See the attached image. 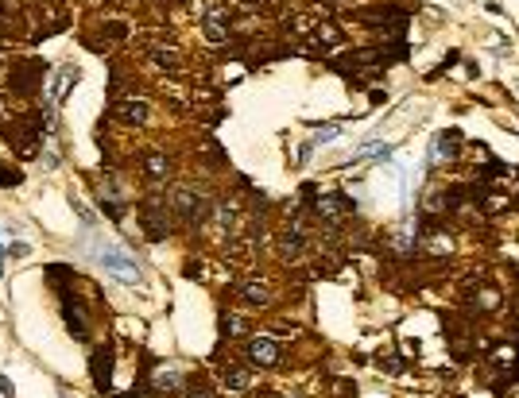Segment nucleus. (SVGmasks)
Returning <instances> with one entry per match:
<instances>
[{
  "label": "nucleus",
  "mask_w": 519,
  "mask_h": 398,
  "mask_svg": "<svg viewBox=\"0 0 519 398\" xmlns=\"http://www.w3.org/2000/svg\"><path fill=\"white\" fill-rule=\"evenodd\" d=\"M337 131H341V128H337V124H326V128H322V131H318V144H322V139H333V136H337Z\"/></svg>",
  "instance_id": "obj_21"
},
{
  "label": "nucleus",
  "mask_w": 519,
  "mask_h": 398,
  "mask_svg": "<svg viewBox=\"0 0 519 398\" xmlns=\"http://www.w3.org/2000/svg\"><path fill=\"white\" fill-rule=\"evenodd\" d=\"M155 391H163V394L178 391V387H175V375H171V371H167V375H159V379H155Z\"/></svg>",
  "instance_id": "obj_19"
},
{
  "label": "nucleus",
  "mask_w": 519,
  "mask_h": 398,
  "mask_svg": "<svg viewBox=\"0 0 519 398\" xmlns=\"http://www.w3.org/2000/svg\"><path fill=\"white\" fill-rule=\"evenodd\" d=\"M117 116H120L125 124H144V120H147V105H144V101H120V105H117Z\"/></svg>",
  "instance_id": "obj_12"
},
{
  "label": "nucleus",
  "mask_w": 519,
  "mask_h": 398,
  "mask_svg": "<svg viewBox=\"0 0 519 398\" xmlns=\"http://www.w3.org/2000/svg\"><path fill=\"white\" fill-rule=\"evenodd\" d=\"M97 259H101V267L109 271L113 279H120V283H128V286L139 283V267L132 263V255L120 252V247H109V244H105L101 252H97Z\"/></svg>",
  "instance_id": "obj_1"
},
{
  "label": "nucleus",
  "mask_w": 519,
  "mask_h": 398,
  "mask_svg": "<svg viewBox=\"0 0 519 398\" xmlns=\"http://www.w3.org/2000/svg\"><path fill=\"white\" fill-rule=\"evenodd\" d=\"M202 31H205L210 43H225V39H229V16L225 12H210L202 20Z\"/></svg>",
  "instance_id": "obj_6"
},
{
  "label": "nucleus",
  "mask_w": 519,
  "mask_h": 398,
  "mask_svg": "<svg viewBox=\"0 0 519 398\" xmlns=\"http://www.w3.org/2000/svg\"><path fill=\"white\" fill-rule=\"evenodd\" d=\"M457 131H442V136L438 139H434V159H454V155H457Z\"/></svg>",
  "instance_id": "obj_13"
},
{
  "label": "nucleus",
  "mask_w": 519,
  "mask_h": 398,
  "mask_svg": "<svg viewBox=\"0 0 519 398\" xmlns=\"http://www.w3.org/2000/svg\"><path fill=\"white\" fill-rule=\"evenodd\" d=\"M241 298H244V305H268L271 302V294H268V286H263V283H244Z\"/></svg>",
  "instance_id": "obj_14"
},
{
  "label": "nucleus",
  "mask_w": 519,
  "mask_h": 398,
  "mask_svg": "<svg viewBox=\"0 0 519 398\" xmlns=\"http://www.w3.org/2000/svg\"><path fill=\"white\" fill-rule=\"evenodd\" d=\"M0 394L12 398V379H8V375H0Z\"/></svg>",
  "instance_id": "obj_22"
},
{
  "label": "nucleus",
  "mask_w": 519,
  "mask_h": 398,
  "mask_svg": "<svg viewBox=\"0 0 519 398\" xmlns=\"http://www.w3.org/2000/svg\"><path fill=\"white\" fill-rule=\"evenodd\" d=\"M0 271H4V252H0Z\"/></svg>",
  "instance_id": "obj_25"
},
{
  "label": "nucleus",
  "mask_w": 519,
  "mask_h": 398,
  "mask_svg": "<svg viewBox=\"0 0 519 398\" xmlns=\"http://www.w3.org/2000/svg\"><path fill=\"white\" fill-rule=\"evenodd\" d=\"M144 170H147V178H152V182H163V178H167V174H171V163H167V155H163V151H152V155H147V159H144Z\"/></svg>",
  "instance_id": "obj_10"
},
{
  "label": "nucleus",
  "mask_w": 519,
  "mask_h": 398,
  "mask_svg": "<svg viewBox=\"0 0 519 398\" xmlns=\"http://www.w3.org/2000/svg\"><path fill=\"white\" fill-rule=\"evenodd\" d=\"M139 221H144V232H147V240H163L171 232V221H167V205H159L152 197V201H144L139 205Z\"/></svg>",
  "instance_id": "obj_3"
},
{
  "label": "nucleus",
  "mask_w": 519,
  "mask_h": 398,
  "mask_svg": "<svg viewBox=\"0 0 519 398\" xmlns=\"http://www.w3.org/2000/svg\"><path fill=\"white\" fill-rule=\"evenodd\" d=\"M260 398H279V394H271V391H263V394H260Z\"/></svg>",
  "instance_id": "obj_24"
},
{
  "label": "nucleus",
  "mask_w": 519,
  "mask_h": 398,
  "mask_svg": "<svg viewBox=\"0 0 519 398\" xmlns=\"http://www.w3.org/2000/svg\"><path fill=\"white\" fill-rule=\"evenodd\" d=\"M353 209H357V205H353L345 194H333V197H322V201H318V213H322V217H329V221L341 217V213H353Z\"/></svg>",
  "instance_id": "obj_9"
},
{
  "label": "nucleus",
  "mask_w": 519,
  "mask_h": 398,
  "mask_svg": "<svg viewBox=\"0 0 519 398\" xmlns=\"http://www.w3.org/2000/svg\"><path fill=\"white\" fill-rule=\"evenodd\" d=\"M89 371H93L97 391H113V352L109 348H97L93 360H89Z\"/></svg>",
  "instance_id": "obj_5"
},
{
  "label": "nucleus",
  "mask_w": 519,
  "mask_h": 398,
  "mask_svg": "<svg viewBox=\"0 0 519 398\" xmlns=\"http://www.w3.org/2000/svg\"><path fill=\"white\" fill-rule=\"evenodd\" d=\"M384 151H388V144H384V139H372V144H365L357 155H353V159L360 163V159H368V155H384Z\"/></svg>",
  "instance_id": "obj_17"
},
{
  "label": "nucleus",
  "mask_w": 519,
  "mask_h": 398,
  "mask_svg": "<svg viewBox=\"0 0 519 398\" xmlns=\"http://www.w3.org/2000/svg\"><path fill=\"white\" fill-rule=\"evenodd\" d=\"M244 356H249L256 368H275L279 363V344L271 341V336H252L249 348H244Z\"/></svg>",
  "instance_id": "obj_4"
},
{
  "label": "nucleus",
  "mask_w": 519,
  "mask_h": 398,
  "mask_svg": "<svg viewBox=\"0 0 519 398\" xmlns=\"http://www.w3.org/2000/svg\"><path fill=\"white\" fill-rule=\"evenodd\" d=\"M279 252H283V255L302 252V232H299V228H287L283 236H279Z\"/></svg>",
  "instance_id": "obj_15"
},
{
  "label": "nucleus",
  "mask_w": 519,
  "mask_h": 398,
  "mask_svg": "<svg viewBox=\"0 0 519 398\" xmlns=\"http://www.w3.org/2000/svg\"><path fill=\"white\" fill-rule=\"evenodd\" d=\"M221 325H225V333H233V336H236V333H244V321H241V317H225Z\"/></svg>",
  "instance_id": "obj_20"
},
{
  "label": "nucleus",
  "mask_w": 519,
  "mask_h": 398,
  "mask_svg": "<svg viewBox=\"0 0 519 398\" xmlns=\"http://www.w3.org/2000/svg\"><path fill=\"white\" fill-rule=\"evenodd\" d=\"M62 321H66L74 341H86L89 336V313H86V305H81V298L74 294V290H62Z\"/></svg>",
  "instance_id": "obj_2"
},
{
  "label": "nucleus",
  "mask_w": 519,
  "mask_h": 398,
  "mask_svg": "<svg viewBox=\"0 0 519 398\" xmlns=\"http://www.w3.org/2000/svg\"><path fill=\"white\" fill-rule=\"evenodd\" d=\"M125 398H144V394H139V391H128V394H125Z\"/></svg>",
  "instance_id": "obj_23"
},
{
  "label": "nucleus",
  "mask_w": 519,
  "mask_h": 398,
  "mask_svg": "<svg viewBox=\"0 0 519 398\" xmlns=\"http://www.w3.org/2000/svg\"><path fill=\"white\" fill-rule=\"evenodd\" d=\"M20 182H23V174H20V170L0 167V186H20Z\"/></svg>",
  "instance_id": "obj_18"
},
{
  "label": "nucleus",
  "mask_w": 519,
  "mask_h": 398,
  "mask_svg": "<svg viewBox=\"0 0 519 398\" xmlns=\"http://www.w3.org/2000/svg\"><path fill=\"white\" fill-rule=\"evenodd\" d=\"M186 398H213V387L205 383L202 375H194L190 383H186Z\"/></svg>",
  "instance_id": "obj_16"
},
{
  "label": "nucleus",
  "mask_w": 519,
  "mask_h": 398,
  "mask_svg": "<svg viewBox=\"0 0 519 398\" xmlns=\"http://www.w3.org/2000/svg\"><path fill=\"white\" fill-rule=\"evenodd\" d=\"M74 81H78V66H62V70L55 74V81H51V101H62V97L70 93Z\"/></svg>",
  "instance_id": "obj_8"
},
{
  "label": "nucleus",
  "mask_w": 519,
  "mask_h": 398,
  "mask_svg": "<svg viewBox=\"0 0 519 398\" xmlns=\"http://www.w3.org/2000/svg\"><path fill=\"white\" fill-rule=\"evenodd\" d=\"M221 383H225L229 391H244V387H249V371L236 368V363H225V368H221Z\"/></svg>",
  "instance_id": "obj_11"
},
{
  "label": "nucleus",
  "mask_w": 519,
  "mask_h": 398,
  "mask_svg": "<svg viewBox=\"0 0 519 398\" xmlns=\"http://www.w3.org/2000/svg\"><path fill=\"white\" fill-rule=\"evenodd\" d=\"M175 209L183 213L186 225H198V221H202V197H194V194H186V189H183V194L175 197Z\"/></svg>",
  "instance_id": "obj_7"
}]
</instances>
